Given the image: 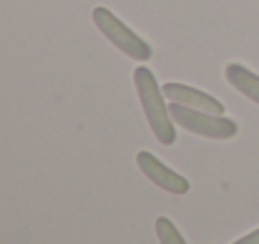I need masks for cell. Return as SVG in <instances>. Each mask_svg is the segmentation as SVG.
I'll return each instance as SVG.
<instances>
[{
  "label": "cell",
  "instance_id": "cell-2",
  "mask_svg": "<svg viewBox=\"0 0 259 244\" xmlns=\"http://www.w3.org/2000/svg\"><path fill=\"white\" fill-rule=\"evenodd\" d=\"M91 18H93V25L101 30V35L106 40H111L126 58H134V61L144 63V61H149L154 56V48L136 30H131L118 15H113V10L98 5V8H93Z\"/></svg>",
  "mask_w": 259,
  "mask_h": 244
},
{
  "label": "cell",
  "instance_id": "cell-7",
  "mask_svg": "<svg viewBox=\"0 0 259 244\" xmlns=\"http://www.w3.org/2000/svg\"><path fill=\"white\" fill-rule=\"evenodd\" d=\"M156 237H159V242L161 244H184V234L176 229V224H174L171 219H166V217H159L156 219Z\"/></svg>",
  "mask_w": 259,
  "mask_h": 244
},
{
  "label": "cell",
  "instance_id": "cell-4",
  "mask_svg": "<svg viewBox=\"0 0 259 244\" xmlns=\"http://www.w3.org/2000/svg\"><path fill=\"white\" fill-rule=\"evenodd\" d=\"M136 166H139V171L149 179V181H154L159 189H164V191H169V194H186L189 189H191V184H189V179L186 176H181L179 171H174L169 169L164 161H159L151 151H139L136 154Z\"/></svg>",
  "mask_w": 259,
  "mask_h": 244
},
{
  "label": "cell",
  "instance_id": "cell-8",
  "mask_svg": "<svg viewBox=\"0 0 259 244\" xmlns=\"http://www.w3.org/2000/svg\"><path fill=\"white\" fill-rule=\"evenodd\" d=\"M237 244H259V229L249 232V234H244V237H239Z\"/></svg>",
  "mask_w": 259,
  "mask_h": 244
},
{
  "label": "cell",
  "instance_id": "cell-3",
  "mask_svg": "<svg viewBox=\"0 0 259 244\" xmlns=\"http://www.w3.org/2000/svg\"><path fill=\"white\" fill-rule=\"evenodd\" d=\"M169 111H171V118L176 121V126H181L196 136H204V139L227 141V139H234L239 134L237 121L227 118L224 113L199 111V108H189L184 103H171V101H169Z\"/></svg>",
  "mask_w": 259,
  "mask_h": 244
},
{
  "label": "cell",
  "instance_id": "cell-5",
  "mask_svg": "<svg viewBox=\"0 0 259 244\" xmlns=\"http://www.w3.org/2000/svg\"><path fill=\"white\" fill-rule=\"evenodd\" d=\"M164 93L171 103H184L189 108H199V111H211V113H224V103L217 101L214 96H209L206 91H199L194 86L186 83H166Z\"/></svg>",
  "mask_w": 259,
  "mask_h": 244
},
{
  "label": "cell",
  "instance_id": "cell-1",
  "mask_svg": "<svg viewBox=\"0 0 259 244\" xmlns=\"http://www.w3.org/2000/svg\"><path fill=\"white\" fill-rule=\"evenodd\" d=\"M134 86H136V93H139V101H141V108H144L151 134L156 136L159 144L171 146L176 141V121L171 118V111L166 106L169 98H166L164 88L156 83L154 73L146 66H139L134 71Z\"/></svg>",
  "mask_w": 259,
  "mask_h": 244
},
{
  "label": "cell",
  "instance_id": "cell-6",
  "mask_svg": "<svg viewBox=\"0 0 259 244\" xmlns=\"http://www.w3.org/2000/svg\"><path fill=\"white\" fill-rule=\"evenodd\" d=\"M224 78L234 91H239L242 96H247L249 101H254L259 106V76L254 71H249L242 63H229L224 68Z\"/></svg>",
  "mask_w": 259,
  "mask_h": 244
}]
</instances>
